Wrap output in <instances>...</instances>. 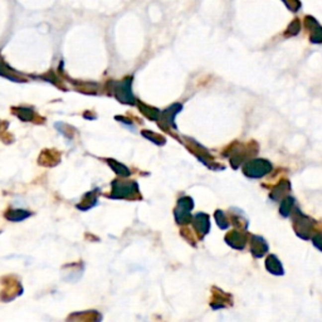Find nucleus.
<instances>
[{
  "label": "nucleus",
  "mask_w": 322,
  "mask_h": 322,
  "mask_svg": "<svg viewBox=\"0 0 322 322\" xmlns=\"http://www.w3.org/2000/svg\"><path fill=\"white\" fill-rule=\"evenodd\" d=\"M97 194H98V190H93V191H89V193H87L86 195H84L82 203L77 205L78 209L88 210V209H91L92 207H94V205L97 204Z\"/></svg>",
  "instance_id": "1a4fd4ad"
},
{
  "label": "nucleus",
  "mask_w": 322,
  "mask_h": 322,
  "mask_svg": "<svg viewBox=\"0 0 322 322\" xmlns=\"http://www.w3.org/2000/svg\"><path fill=\"white\" fill-rule=\"evenodd\" d=\"M214 217H215V220H217L218 226H219V228H222V229L228 228L229 222L227 220L226 214H224V213L222 212V210H217V212H215Z\"/></svg>",
  "instance_id": "2eb2a0df"
},
{
  "label": "nucleus",
  "mask_w": 322,
  "mask_h": 322,
  "mask_svg": "<svg viewBox=\"0 0 322 322\" xmlns=\"http://www.w3.org/2000/svg\"><path fill=\"white\" fill-rule=\"evenodd\" d=\"M139 107H140V110H141V112H143L144 115L148 116V117L150 118V120L156 121V120H159V118H160L161 113H160V111L156 110V108L150 107V106L143 105V103H140Z\"/></svg>",
  "instance_id": "f8f14e48"
},
{
  "label": "nucleus",
  "mask_w": 322,
  "mask_h": 322,
  "mask_svg": "<svg viewBox=\"0 0 322 322\" xmlns=\"http://www.w3.org/2000/svg\"><path fill=\"white\" fill-rule=\"evenodd\" d=\"M181 110H183V106L180 105V103H175V105H172L171 107L166 108L164 112H161L160 118H159V121H161L160 126L165 127V129H167V127L176 129V125H175L174 122L175 116H176Z\"/></svg>",
  "instance_id": "39448f33"
},
{
  "label": "nucleus",
  "mask_w": 322,
  "mask_h": 322,
  "mask_svg": "<svg viewBox=\"0 0 322 322\" xmlns=\"http://www.w3.org/2000/svg\"><path fill=\"white\" fill-rule=\"evenodd\" d=\"M272 169V165L267 160H250L243 167V171L248 177H262L268 174Z\"/></svg>",
  "instance_id": "20e7f679"
},
{
  "label": "nucleus",
  "mask_w": 322,
  "mask_h": 322,
  "mask_svg": "<svg viewBox=\"0 0 322 322\" xmlns=\"http://www.w3.org/2000/svg\"><path fill=\"white\" fill-rule=\"evenodd\" d=\"M193 226L194 228H195V231L198 232L201 238H203V237L209 233L210 231L209 215H207L205 213H198V214L194 217Z\"/></svg>",
  "instance_id": "423d86ee"
},
{
  "label": "nucleus",
  "mask_w": 322,
  "mask_h": 322,
  "mask_svg": "<svg viewBox=\"0 0 322 322\" xmlns=\"http://www.w3.org/2000/svg\"><path fill=\"white\" fill-rule=\"evenodd\" d=\"M226 242L234 249H243L245 245V236L242 232L234 231L227 234Z\"/></svg>",
  "instance_id": "0eeeda50"
},
{
  "label": "nucleus",
  "mask_w": 322,
  "mask_h": 322,
  "mask_svg": "<svg viewBox=\"0 0 322 322\" xmlns=\"http://www.w3.org/2000/svg\"><path fill=\"white\" fill-rule=\"evenodd\" d=\"M15 113L19 118L22 121H32L33 116H34V112L30 108H25V107H20V108H15Z\"/></svg>",
  "instance_id": "4468645a"
},
{
  "label": "nucleus",
  "mask_w": 322,
  "mask_h": 322,
  "mask_svg": "<svg viewBox=\"0 0 322 322\" xmlns=\"http://www.w3.org/2000/svg\"><path fill=\"white\" fill-rule=\"evenodd\" d=\"M137 194H139V185L135 181H118V180L112 181V193L110 195L112 199L134 198V195Z\"/></svg>",
  "instance_id": "f03ea898"
},
{
  "label": "nucleus",
  "mask_w": 322,
  "mask_h": 322,
  "mask_svg": "<svg viewBox=\"0 0 322 322\" xmlns=\"http://www.w3.org/2000/svg\"><path fill=\"white\" fill-rule=\"evenodd\" d=\"M30 215V212H27V210L22 209H16V210H9L6 212L5 218L6 219L11 220V222H22V220L27 219Z\"/></svg>",
  "instance_id": "9d476101"
},
{
  "label": "nucleus",
  "mask_w": 322,
  "mask_h": 322,
  "mask_svg": "<svg viewBox=\"0 0 322 322\" xmlns=\"http://www.w3.org/2000/svg\"><path fill=\"white\" fill-rule=\"evenodd\" d=\"M107 162L108 165L112 167L113 171H115L117 175H120V176L126 177V176H130V174H131V171H130L125 165L120 164V162H117L116 160H107Z\"/></svg>",
  "instance_id": "9b49d317"
},
{
  "label": "nucleus",
  "mask_w": 322,
  "mask_h": 322,
  "mask_svg": "<svg viewBox=\"0 0 322 322\" xmlns=\"http://www.w3.org/2000/svg\"><path fill=\"white\" fill-rule=\"evenodd\" d=\"M143 135L145 137H148L149 140H151L153 143L158 144V145H162V144H165V139H164V137L159 136V135H156V134H153V132H151V134H150V132H148V131H144Z\"/></svg>",
  "instance_id": "dca6fc26"
},
{
  "label": "nucleus",
  "mask_w": 322,
  "mask_h": 322,
  "mask_svg": "<svg viewBox=\"0 0 322 322\" xmlns=\"http://www.w3.org/2000/svg\"><path fill=\"white\" fill-rule=\"evenodd\" d=\"M268 249V245L266 244L264 239H262L260 237H252V242H250V250L255 257H262L264 253Z\"/></svg>",
  "instance_id": "6e6552de"
},
{
  "label": "nucleus",
  "mask_w": 322,
  "mask_h": 322,
  "mask_svg": "<svg viewBox=\"0 0 322 322\" xmlns=\"http://www.w3.org/2000/svg\"><path fill=\"white\" fill-rule=\"evenodd\" d=\"M111 88H112L113 94L120 102L134 105L135 97L132 94V78H125L121 82H112Z\"/></svg>",
  "instance_id": "f257e3e1"
},
{
  "label": "nucleus",
  "mask_w": 322,
  "mask_h": 322,
  "mask_svg": "<svg viewBox=\"0 0 322 322\" xmlns=\"http://www.w3.org/2000/svg\"><path fill=\"white\" fill-rule=\"evenodd\" d=\"M266 267L267 269H268L271 273H274V274H281L282 273V267L281 264H279L278 259H277L276 257H273V255H271V257L267 259L266 262Z\"/></svg>",
  "instance_id": "ddd939ff"
},
{
  "label": "nucleus",
  "mask_w": 322,
  "mask_h": 322,
  "mask_svg": "<svg viewBox=\"0 0 322 322\" xmlns=\"http://www.w3.org/2000/svg\"><path fill=\"white\" fill-rule=\"evenodd\" d=\"M194 208V201L190 196H184L179 199L177 207L175 208V219L179 224H188L191 222V210Z\"/></svg>",
  "instance_id": "7ed1b4c3"
}]
</instances>
